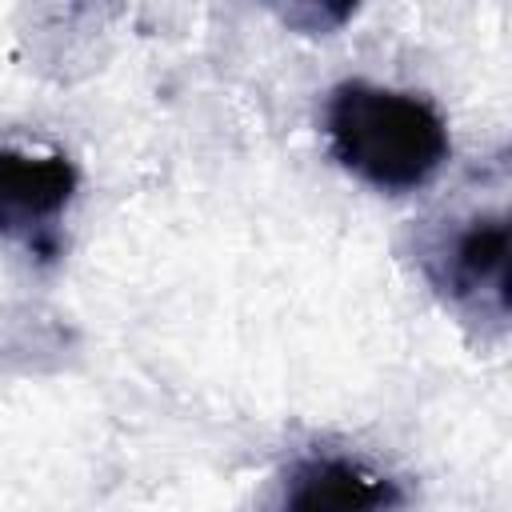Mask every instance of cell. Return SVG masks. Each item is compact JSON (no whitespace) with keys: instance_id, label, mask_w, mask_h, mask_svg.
Masks as SVG:
<instances>
[{"instance_id":"obj_1","label":"cell","mask_w":512,"mask_h":512,"mask_svg":"<svg viewBox=\"0 0 512 512\" xmlns=\"http://www.w3.org/2000/svg\"><path fill=\"white\" fill-rule=\"evenodd\" d=\"M324 132L340 168L392 196L424 188L452 152L448 124L424 96L364 80H348L328 96Z\"/></svg>"},{"instance_id":"obj_2","label":"cell","mask_w":512,"mask_h":512,"mask_svg":"<svg viewBox=\"0 0 512 512\" xmlns=\"http://www.w3.org/2000/svg\"><path fill=\"white\" fill-rule=\"evenodd\" d=\"M76 192V168L64 152L0 148V236L20 240L32 256L52 260L60 248L56 220Z\"/></svg>"},{"instance_id":"obj_3","label":"cell","mask_w":512,"mask_h":512,"mask_svg":"<svg viewBox=\"0 0 512 512\" xmlns=\"http://www.w3.org/2000/svg\"><path fill=\"white\" fill-rule=\"evenodd\" d=\"M436 284L456 296H492L496 308H508V220L504 216H480L468 228H460L440 260Z\"/></svg>"},{"instance_id":"obj_4","label":"cell","mask_w":512,"mask_h":512,"mask_svg":"<svg viewBox=\"0 0 512 512\" xmlns=\"http://www.w3.org/2000/svg\"><path fill=\"white\" fill-rule=\"evenodd\" d=\"M288 508H392L400 504V488L372 468L344 456H308L292 468L284 488Z\"/></svg>"}]
</instances>
